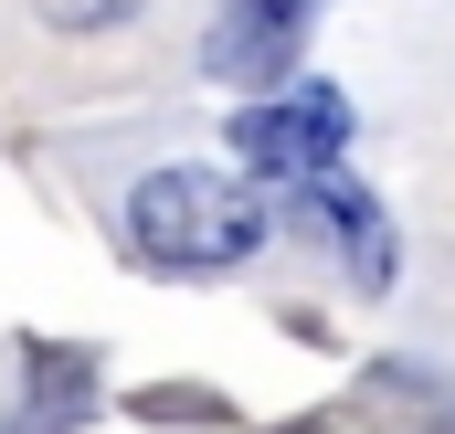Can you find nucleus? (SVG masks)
Here are the masks:
<instances>
[{"instance_id": "nucleus-1", "label": "nucleus", "mask_w": 455, "mask_h": 434, "mask_svg": "<svg viewBox=\"0 0 455 434\" xmlns=\"http://www.w3.org/2000/svg\"><path fill=\"white\" fill-rule=\"evenodd\" d=\"M127 244L170 276H223L265 244V202L223 170H148L127 191Z\"/></svg>"}, {"instance_id": "nucleus-2", "label": "nucleus", "mask_w": 455, "mask_h": 434, "mask_svg": "<svg viewBox=\"0 0 455 434\" xmlns=\"http://www.w3.org/2000/svg\"><path fill=\"white\" fill-rule=\"evenodd\" d=\"M339 149H349V96L339 85H297V96L243 117V159L275 170V181H318Z\"/></svg>"}, {"instance_id": "nucleus-3", "label": "nucleus", "mask_w": 455, "mask_h": 434, "mask_svg": "<svg viewBox=\"0 0 455 434\" xmlns=\"http://www.w3.org/2000/svg\"><path fill=\"white\" fill-rule=\"evenodd\" d=\"M307 32V0H223V32H212V75H275Z\"/></svg>"}, {"instance_id": "nucleus-4", "label": "nucleus", "mask_w": 455, "mask_h": 434, "mask_svg": "<svg viewBox=\"0 0 455 434\" xmlns=\"http://www.w3.org/2000/svg\"><path fill=\"white\" fill-rule=\"evenodd\" d=\"M307 191H318V222H339V233H349V265H360V286H381V276H392V233H381V213L349 191L339 170H318Z\"/></svg>"}, {"instance_id": "nucleus-5", "label": "nucleus", "mask_w": 455, "mask_h": 434, "mask_svg": "<svg viewBox=\"0 0 455 434\" xmlns=\"http://www.w3.org/2000/svg\"><path fill=\"white\" fill-rule=\"evenodd\" d=\"M127 11H138V0H43V21H64V32H107Z\"/></svg>"}, {"instance_id": "nucleus-6", "label": "nucleus", "mask_w": 455, "mask_h": 434, "mask_svg": "<svg viewBox=\"0 0 455 434\" xmlns=\"http://www.w3.org/2000/svg\"><path fill=\"white\" fill-rule=\"evenodd\" d=\"M297 434H307V424H297Z\"/></svg>"}]
</instances>
